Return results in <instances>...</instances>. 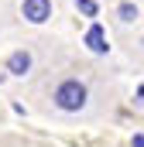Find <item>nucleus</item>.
<instances>
[{
    "label": "nucleus",
    "instance_id": "1",
    "mask_svg": "<svg viewBox=\"0 0 144 147\" xmlns=\"http://www.w3.org/2000/svg\"><path fill=\"white\" fill-rule=\"evenodd\" d=\"M86 86L79 82V79H65L58 89H55V106L58 110H65V113H75V110H82L86 106Z\"/></svg>",
    "mask_w": 144,
    "mask_h": 147
},
{
    "label": "nucleus",
    "instance_id": "2",
    "mask_svg": "<svg viewBox=\"0 0 144 147\" xmlns=\"http://www.w3.org/2000/svg\"><path fill=\"white\" fill-rule=\"evenodd\" d=\"M21 14L31 21V24H45L52 17V0H24L21 3Z\"/></svg>",
    "mask_w": 144,
    "mask_h": 147
},
{
    "label": "nucleus",
    "instance_id": "3",
    "mask_svg": "<svg viewBox=\"0 0 144 147\" xmlns=\"http://www.w3.org/2000/svg\"><path fill=\"white\" fill-rule=\"evenodd\" d=\"M86 48H89L93 55H107L110 45H107V31H103L100 24H93V28L86 31Z\"/></svg>",
    "mask_w": 144,
    "mask_h": 147
},
{
    "label": "nucleus",
    "instance_id": "4",
    "mask_svg": "<svg viewBox=\"0 0 144 147\" xmlns=\"http://www.w3.org/2000/svg\"><path fill=\"white\" fill-rule=\"evenodd\" d=\"M28 69H31V55H28V51H14V55L7 58V72L10 75H24Z\"/></svg>",
    "mask_w": 144,
    "mask_h": 147
},
{
    "label": "nucleus",
    "instance_id": "5",
    "mask_svg": "<svg viewBox=\"0 0 144 147\" xmlns=\"http://www.w3.org/2000/svg\"><path fill=\"white\" fill-rule=\"evenodd\" d=\"M117 14H120V21H134V17H137V7H134V3H120Z\"/></svg>",
    "mask_w": 144,
    "mask_h": 147
},
{
    "label": "nucleus",
    "instance_id": "6",
    "mask_svg": "<svg viewBox=\"0 0 144 147\" xmlns=\"http://www.w3.org/2000/svg\"><path fill=\"white\" fill-rule=\"evenodd\" d=\"M75 7H79L86 17H96V3H93V0H75Z\"/></svg>",
    "mask_w": 144,
    "mask_h": 147
},
{
    "label": "nucleus",
    "instance_id": "7",
    "mask_svg": "<svg viewBox=\"0 0 144 147\" xmlns=\"http://www.w3.org/2000/svg\"><path fill=\"white\" fill-rule=\"evenodd\" d=\"M134 147H144V134H137V137H134Z\"/></svg>",
    "mask_w": 144,
    "mask_h": 147
}]
</instances>
